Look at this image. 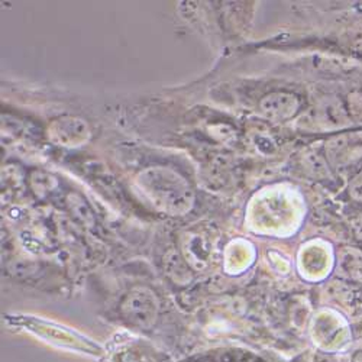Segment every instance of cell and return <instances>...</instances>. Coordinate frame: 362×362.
<instances>
[{
	"label": "cell",
	"mask_w": 362,
	"mask_h": 362,
	"mask_svg": "<svg viewBox=\"0 0 362 362\" xmlns=\"http://www.w3.org/2000/svg\"><path fill=\"white\" fill-rule=\"evenodd\" d=\"M351 195L358 199L362 200V173H359L351 183Z\"/></svg>",
	"instance_id": "1"
}]
</instances>
